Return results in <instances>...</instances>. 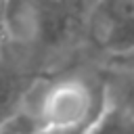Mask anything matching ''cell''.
Returning <instances> with one entry per match:
<instances>
[{
    "label": "cell",
    "mask_w": 134,
    "mask_h": 134,
    "mask_svg": "<svg viewBox=\"0 0 134 134\" xmlns=\"http://www.w3.org/2000/svg\"><path fill=\"white\" fill-rule=\"evenodd\" d=\"M86 134H134V117L105 100L100 115L92 121Z\"/></svg>",
    "instance_id": "7a4b0ae2"
},
{
    "label": "cell",
    "mask_w": 134,
    "mask_h": 134,
    "mask_svg": "<svg viewBox=\"0 0 134 134\" xmlns=\"http://www.w3.org/2000/svg\"><path fill=\"white\" fill-rule=\"evenodd\" d=\"M42 124L29 113L17 109L13 115L0 121V134H42Z\"/></svg>",
    "instance_id": "3957f363"
},
{
    "label": "cell",
    "mask_w": 134,
    "mask_h": 134,
    "mask_svg": "<svg viewBox=\"0 0 134 134\" xmlns=\"http://www.w3.org/2000/svg\"><path fill=\"white\" fill-rule=\"evenodd\" d=\"M103 80L105 100L134 117V69L132 71H98Z\"/></svg>",
    "instance_id": "6da1fadb"
}]
</instances>
